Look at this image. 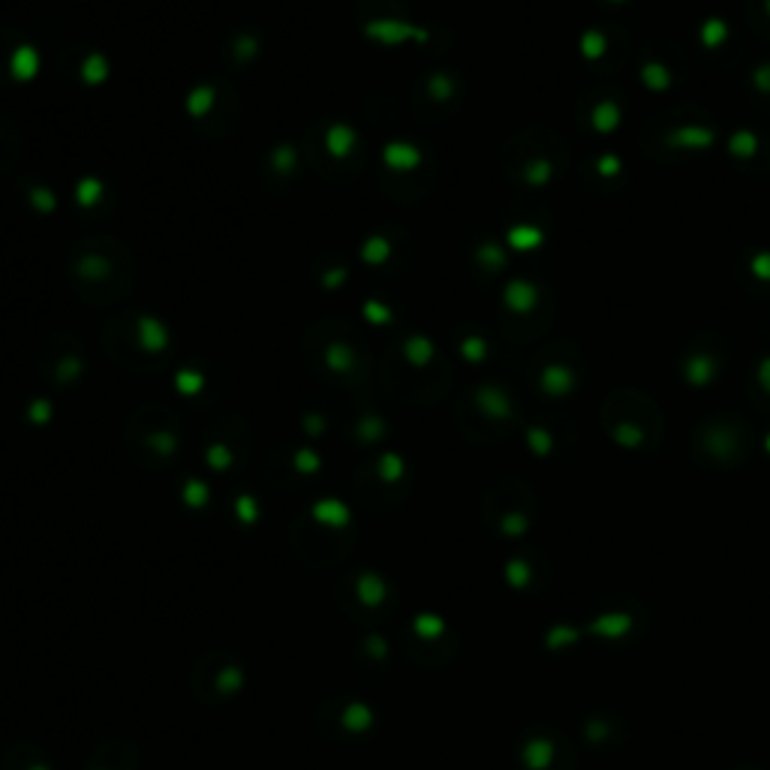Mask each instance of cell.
<instances>
[{"mask_svg":"<svg viewBox=\"0 0 770 770\" xmlns=\"http://www.w3.org/2000/svg\"><path fill=\"white\" fill-rule=\"evenodd\" d=\"M4 770H52V767H49V764L40 758V752H34L31 746H19V749H13V752L7 755Z\"/></svg>","mask_w":770,"mask_h":770,"instance_id":"6da1fadb","label":"cell"}]
</instances>
